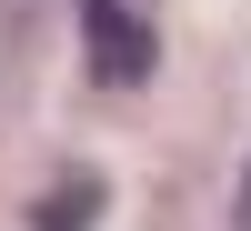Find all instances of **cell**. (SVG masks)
Here are the masks:
<instances>
[{
    "label": "cell",
    "mask_w": 251,
    "mask_h": 231,
    "mask_svg": "<svg viewBox=\"0 0 251 231\" xmlns=\"http://www.w3.org/2000/svg\"><path fill=\"white\" fill-rule=\"evenodd\" d=\"M91 211H100V181L71 171V181H60V201H40V231H91Z\"/></svg>",
    "instance_id": "2"
},
{
    "label": "cell",
    "mask_w": 251,
    "mask_h": 231,
    "mask_svg": "<svg viewBox=\"0 0 251 231\" xmlns=\"http://www.w3.org/2000/svg\"><path fill=\"white\" fill-rule=\"evenodd\" d=\"M80 51H91L100 91H141L161 71V20L151 0H80Z\"/></svg>",
    "instance_id": "1"
},
{
    "label": "cell",
    "mask_w": 251,
    "mask_h": 231,
    "mask_svg": "<svg viewBox=\"0 0 251 231\" xmlns=\"http://www.w3.org/2000/svg\"><path fill=\"white\" fill-rule=\"evenodd\" d=\"M231 221H241V231H251V161H241V211H231Z\"/></svg>",
    "instance_id": "3"
},
{
    "label": "cell",
    "mask_w": 251,
    "mask_h": 231,
    "mask_svg": "<svg viewBox=\"0 0 251 231\" xmlns=\"http://www.w3.org/2000/svg\"><path fill=\"white\" fill-rule=\"evenodd\" d=\"M0 10H30V0H0Z\"/></svg>",
    "instance_id": "4"
}]
</instances>
